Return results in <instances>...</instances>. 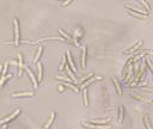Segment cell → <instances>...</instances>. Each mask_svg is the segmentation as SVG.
I'll return each instance as SVG.
<instances>
[{
	"label": "cell",
	"instance_id": "obj_24",
	"mask_svg": "<svg viewBox=\"0 0 153 129\" xmlns=\"http://www.w3.org/2000/svg\"><path fill=\"white\" fill-rule=\"evenodd\" d=\"M1 129H6V124H2V128Z\"/></svg>",
	"mask_w": 153,
	"mask_h": 129
},
{
	"label": "cell",
	"instance_id": "obj_4",
	"mask_svg": "<svg viewBox=\"0 0 153 129\" xmlns=\"http://www.w3.org/2000/svg\"><path fill=\"white\" fill-rule=\"evenodd\" d=\"M35 96V91H19V92H13L11 93V97L17 98V97H32Z\"/></svg>",
	"mask_w": 153,
	"mask_h": 129
},
{
	"label": "cell",
	"instance_id": "obj_13",
	"mask_svg": "<svg viewBox=\"0 0 153 129\" xmlns=\"http://www.w3.org/2000/svg\"><path fill=\"white\" fill-rule=\"evenodd\" d=\"M86 56H87V47L85 45L82 48V53H81V66L86 67Z\"/></svg>",
	"mask_w": 153,
	"mask_h": 129
},
{
	"label": "cell",
	"instance_id": "obj_15",
	"mask_svg": "<svg viewBox=\"0 0 153 129\" xmlns=\"http://www.w3.org/2000/svg\"><path fill=\"white\" fill-rule=\"evenodd\" d=\"M37 68H38V82H41L42 79H43V64L41 62H38Z\"/></svg>",
	"mask_w": 153,
	"mask_h": 129
},
{
	"label": "cell",
	"instance_id": "obj_10",
	"mask_svg": "<svg viewBox=\"0 0 153 129\" xmlns=\"http://www.w3.org/2000/svg\"><path fill=\"white\" fill-rule=\"evenodd\" d=\"M142 122H143L145 129H153V125H152V123H151V119L148 118L147 115H143V117H142Z\"/></svg>",
	"mask_w": 153,
	"mask_h": 129
},
{
	"label": "cell",
	"instance_id": "obj_17",
	"mask_svg": "<svg viewBox=\"0 0 153 129\" xmlns=\"http://www.w3.org/2000/svg\"><path fill=\"white\" fill-rule=\"evenodd\" d=\"M66 66H67V57L65 56V59L61 61V64L59 67V70H63V67H66Z\"/></svg>",
	"mask_w": 153,
	"mask_h": 129
},
{
	"label": "cell",
	"instance_id": "obj_11",
	"mask_svg": "<svg viewBox=\"0 0 153 129\" xmlns=\"http://www.w3.org/2000/svg\"><path fill=\"white\" fill-rule=\"evenodd\" d=\"M42 53H43V47H42V45H39V47H38V49L36 50V55H35V57H33V63H36V64H37V63L39 62L38 60H39V57H41Z\"/></svg>",
	"mask_w": 153,
	"mask_h": 129
},
{
	"label": "cell",
	"instance_id": "obj_25",
	"mask_svg": "<svg viewBox=\"0 0 153 129\" xmlns=\"http://www.w3.org/2000/svg\"><path fill=\"white\" fill-rule=\"evenodd\" d=\"M151 103H152V104H153V99H152V100H151Z\"/></svg>",
	"mask_w": 153,
	"mask_h": 129
},
{
	"label": "cell",
	"instance_id": "obj_8",
	"mask_svg": "<svg viewBox=\"0 0 153 129\" xmlns=\"http://www.w3.org/2000/svg\"><path fill=\"white\" fill-rule=\"evenodd\" d=\"M142 44V42H137V43H135L134 45H131L130 48H128L127 50H124V53L123 54H130V53H136L137 51V48L140 47Z\"/></svg>",
	"mask_w": 153,
	"mask_h": 129
},
{
	"label": "cell",
	"instance_id": "obj_7",
	"mask_svg": "<svg viewBox=\"0 0 153 129\" xmlns=\"http://www.w3.org/2000/svg\"><path fill=\"white\" fill-rule=\"evenodd\" d=\"M55 115H56L55 111H51V112H50V116H49L47 123L44 124V127H43L42 129H49V128H50V125L53 124V122H54V119H55Z\"/></svg>",
	"mask_w": 153,
	"mask_h": 129
},
{
	"label": "cell",
	"instance_id": "obj_26",
	"mask_svg": "<svg viewBox=\"0 0 153 129\" xmlns=\"http://www.w3.org/2000/svg\"><path fill=\"white\" fill-rule=\"evenodd\" d=\"M55 129H57V128H55Z\"/></svg>",
	"mask_w": 153,
	"mask_h": 129
},
{
	"label": "cell",
	"instance_id": "obj_6",
	"mask_svg": "<svg viewBox=\"0 0 153 129\" xmlns=\"http://www.w3.org/2000/svg\"><path fill=\"white\" fill-rule=\"evenodd\" d=\"M66 57H67V60H68V62H67V63H68V66L71 67V69L73 70V73H74V72H76V67L74 66V62H73V59H72V55H71V51H69V50L67 51Z\"/></svg>",
	"mask_w": 153,
	"mask_h": 129
},
{
	"label": "cell",
	"instance_id": "obj_16",
	"mask_svg": "<svg viewBox=\"0 0 153 129\" xmlns=\"http://www.w3.org/2000/svg\"><path fill=\"white\" fill-rule=\"evenodd\" d=\"M66 72H67V74L69 75L72 82H76V79H75V76H74V74H73V70L71 69V67L68 66V63H67V66H66Z\"/></svg>",
	"mask_w": 153,
	"mask_h": 129
},
{
	"label": "cell",
	"instance_id": "obj_12",
	"mask_svg": "<svg viewBox=\"0 0 153 129\" xmlns=\"http://www.w3.org/2000/svg\"><path fill=\"white\" fill-rule=\"evenodd\" d=\"M82 104L88 105V87H85L82 90Z\"/></svg>",
	"mask_w": 153,
	"mask_h": 129
},
{
	"label": "cell",
	"instance_id": "obj_14",
	"mask_svg": "<svg viewBox=\"0 0 153 129\" xmlns=\"http://www.w3.org/2000/svg\"><path fill=\"white\" fill-rule=\"evenodd\" d=\"M111 81H112V84H114V86L116 87V92L120 94V96H122L123 94V92H122V88H121V85H120V82L117 81V79H115V78H111Z\"/></svg>",
	"mask_w": 153,
	"mask_h": 129
},
{
	"label": "cell",
	"instance_id": "obj_21",
	"mask_svg": "<svg viewBox=\"0 0 153 129\" xmlns=\"http://www.w3.org/2000/svg\"><path fill=\"white\" fill-rule=\"evenodd\" d=\"M7 67H8V63H7V62H5V63H4V67H2V78H4V76H6Z\"/></svg>",
	"mask_w": 153,
	"mask_h": 129
},
{
	"label": "cell",
	"instance_id": "obj_22",
	"mask_svg": "<svg viewBox=\"0 0 153 129\" xmlns=\"http://www.w3.org/2000/svg\"><path fill=\"white\" fill-rule=\"evenodd\" d=\"M57 90H59L60 93H62V92L66 90V86H57Z\"/></svg>",
	"mask_w": 153,
	"mask_h": 129
},
{
	"label": "cell",
	"instance_id": "obj_18",
	"mask_svg": "<svg viewBox=\"0 0 153 129\" xmlns=\"http://www.w3.org/2000/svg\"><path fill=\"white\" fill-rule=\"evenodd\" d=\"M131 97H133L134 99H137V100L143 102V103H146V102H147V99H146V98H143V97H141V96H137V94H131Z\"/></svg>",
	"mask_w": 153,
	"mask_h": 129
},
{
	"label": "cell",
	"instance_id": "obj_23",
	"mask_svg": "<svg viewBox=\"0 0 153 129\" xmlns=\"http://www.w3.org/2000/svg\"><path fill=\"white\" fill-rule=\"evenodd\" d=\"M72 2H73V1H72V0H69V1L62 2V4H61V6H62V7H65V6H68V5H69V4H72Z\"/></svg>",
	"mask_w": 153,
	"mask_h": 129
},
{
	"label": "cell",
	"instance_id": "obj_2",
	"mask_svg": "<svg viewBox=\"0 0 153 129\" xmlns=\"http://www.w3.org/2000/svg\"><path fill=\"white\" fill-rule=\"evenodd\" d=\"M19 113H20V109H16L13 112H11V113H8L7 116H5V117L1 118V124H6L7 122H11V121L16 119Z\"/></svg>",
	"mask_w": 153,
	"mask_h": 129
},
{
	"label": "cell",
	"instance_id": "obj_19",
	"mask_svg": "<svg viewBox=\"0 0 153 129\" xmlns=\"http://www.w3.org/2000/svg\"><path fill=\"white\" fill-rule=\"evenodd\" d=\"M11 78H12V74H8V75H6V76L1 78V84H0V86H1V87H4V84L6 82V80H7V79H11Z\"/></svg>",
	"mask_w": 153,
	"mask_h": 129
},
{
	"label": "cell",
	"instance_id": "obj_20",
	"mask_svg": "<svg viewBox=\"0 0 153 129\" xmlns=\"http://www.w3.org/2000/svg\"><path fill=\"white\" fill-rule=\"evenodd\" d=\"M139 4H141L142 6H145V7L147 8V12H149V11H151V6L148 5V2H147V1H142V0H141V1H139Z\"/></svg>",
	"mask_w": 153,
	"mask_h": 129
},
{
	"label": "cell",
	"instance_id": "obj_9",
	"mask_svg": "<svg viewBox=\"0 0 153 129\" xmlns=\"http://www.w3.org/2000/svg\"><path fill=\"white\" fill-rule=\"evenodd\" d=\"M123 116H124V106L120 105L118 106V112H117V122L118 123L123 122Z\"/></svg>",
	"mask_w": 153,
	"mask_h": 129
},
{
	"label": "cell",
	"instance_id": "obj_5",
	"mask_svg": "<svg viewBox=\"0 0 153 129\" xmlns=\"http://www.w3.org/2000/svg\"><path fill=\"white\" fill-rule=\"evenodd\" d=\"M24 69L27 72V74H29V76H30V79H31V82H32V85H33V90H37V86H38V80L36 79V76L33 75V73H32V70H31V68H29V67H24Z\"/></svg>",
	"mask_w": 153,
	"mask_h": 129
},
{
	"label": "cell",
	"instance_id": "obj_1",
	"mask_svg": "<svg viewBox=\"0 0 153 129\" xmlns=\"http://www.w3.org/2000/svg\"><path fill=\"white\" fill-rule=\"evenodd\" d=\"M111 118H97V119H88L86 121V124L92 127H109Z\"/></svg>",
	"mask_w": 153,
	"mask_h": 129
},
{
	"label": "cell",
	"instance_id": "obj_3",
	"mask_svg": "<svg viewBox=\"0 0 153 129\" xmlns=\"http://www.w3.org/2000/svg\"><path fill=\"white\" fill-rule=\"evenodd\" d=\"M13 32H14V45L19 44V22L17 18L13 19Z\"/></svg>",
	"mask_w": 153,
	"mask_h": 129
}]
</instances>
